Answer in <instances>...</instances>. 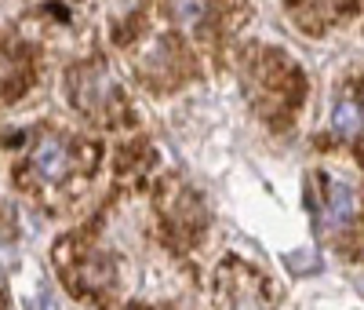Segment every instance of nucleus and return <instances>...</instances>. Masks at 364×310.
Instances as JSON below:
<instances>
[{"label": "nucleus", "mask_w": 364, "mask_h": 310, "mask_svg": "<svg viewBox=\"0 0 364 310\" xmlns=\"http://www.w3.org/2000/svg\"><path fill=\"white\" fill-rule=\"evenodd\" d=\"M360 212V194L346 179L336 175H317L314 179V215H317V230H346Z\"/></svg>", "instance_id": "nucleus-1"}, {"label": "nucleus", "mask_w": 364, "mask_h": 310, "mask_svg": "<svg viewBox=\"0 0 364 310\" xmlns=\"http://www.w3.org/2000/svg\"><path fill=\"white\" fill-rule=\"evenodd\" d=\"M73 168H77V146L66 143L63 135H41L26 161V175L41 186H58L73 175Z\"/></svg>", "instance_id": "nucleus-2"}, {"label": "nucleus", "mask_w": 364, "mask_h": 310, "mask_svg": "<svg viewBox=\"0 0 364 310\" xmlns=\"http://www.w3.org/2000/svg\"><path fill=\"white\" fill-rule=\"evenodd\" d=\"M215 303L219 310H269V299H266V289L262 281L245 270V267H226L215 281Z\"/></svg>", "instance_id": "nucleus-3"}, {"label": "nucleus", "mask_w": 364, "mask_h": 310, "mask_svg": "<svg viewBox=\"0 0 364 310\" xmlns=\"http://www.w3.org/2000/svg\"><path fill=\"white\" fill-rule=\"evenodd\" d=\"M70 99H73L84 113L102 117V113L109 110V103L117 99V88H113V81L106 77L102 66H84V70H77V73L70 77Z\"/></svg>", "instance_id": "nucleus-4"}, {"label": "nucleus", "mask_w": 364, "mask_h": 310, "mask_svg": "<svg viewBox=\"0 0 364 310\" xmlns=\"http://www.w3.org/2000/svg\"><path fill=\"white\" fill-rule=\"evenodd\" d=\"M331 132L346 143H357L364 135V103L357 95H350V91L331 106Z\"/></svg>", "instance_id": "nucleus-5"}, {"label": "nucleus", "mask_w": 364, "mask_h": 310, "mask_svg": "<svg viewBox=\"0 0 364 310\" xmlns=\"http://www.w3.org/2000/svg\"><path fill=\"white\" fill-rule=\"evenodd\" d=\"M168 15L182 26V29H208L215 22V0H168Z\"/></svg>", "instance_id": "nucleus-6"}, {"label": "nucleus", "mask_w": 364, "mask_h": 310, "mask_svg": "<svg viewBox=\"0 0 364 310\" xmlns=\"http://www.w3.org/2000/svg\"><path fill=\"white\" fill-rule=\"evenodd\" d=\"M26 77H29L26 58L15 48L0 44V95H18V91L26 88Z\"/></svg>", "instance_id": "nucleus-7"}, {"label": "nucleus", "mask_w": 364, "mask_h": 310, "mask_svg": "<svg viewBox=\"0 0 364 310\" xmlns=\"http://www.w3.org/2000/svg\"><path fill=\"white\" fill-rule=\"evenodd\" d=\"M360 289H364V285H360Z\"/></svg>", "instance_id": "nucleus-8"}]
</instances>
